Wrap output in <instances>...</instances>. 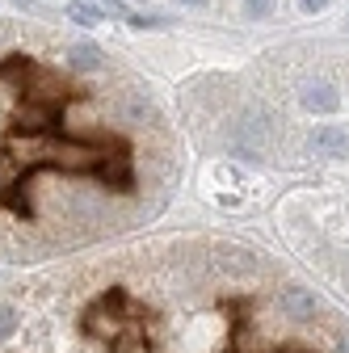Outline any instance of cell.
Returning <instances> with one entry per match:
<instances>
[{
  "mask_svg": "<svg viewBox=\"0 0 349 353\" xmlns=\"http://www.w3.org/2000/svg\"><path fill=\"white\" fill-rule=\"evenodd\" d=\"M299 101L308 114H332L341 105V93L328 84V80H303L299 84Z\"/></svg>",
  "mask_w": 349,
  "mask_h": 353,
  "instance_id": "cell-1",
  "label": "cell"
},
{
  "mask_svg": "<svg viewBox=\"0 0 349 353\" xmlns=\"http://www.w3.org/2000/svg\"><path fill=\"white\" fill-rule=\"evenodd\" d=\"M312 148L320 156H349V130L345 126H316V135H312Z\"/></svg>",
  "mask_w": 349,
  "mask_h": 353,
  "instance_id": "cell-2",
  "label": "cell"
},
{
  "mask_svg": "<svg viewBox=\"0 0 349 353\" xmlns=\"http://www.w3.org/2000/svg\"><path fill=\"white\" fill-rule=\"evenodd\" d=\"M68 68L72 72H106V55L97 42H72L68 47Z\"/></svg>",
  "mask_w": 349,
  "mask_h": 353,
  "instance_id": "cell-3",
  "label": "cell"
},
{
  "mask_svg": "<svg viewBox=\"0 0 349 353\" xmlns=\"http://www.w3.org/2000/svg\"><path fill=\"white\" fill-rule=\"evenodd\" d=\"M316 307H320V303H316L312 290H282V312H286L290 320H299V324H303V320H316Z\"/></svg>",
  "mask_w": 349,
  "mask_h": 353,
  "instance_id": "cell-4",
  "label": "cell"
},
{
  "mask_svg": "<svg viewBox=\"0 0 349 353\" xmlns=\"http://www.w3.org/2000/svg\"><path fill=\"white\" fill-rule=\"evenodd\" d=\"M68 17L80 21V26H101V21H106V9H97V5H72Z\"/></svg>",
  "mask_w": 349,
  "mask_h": 353,
  "instance_id": "cell-5",
  "label": "cell"
},
{
  "mask_svg": "<svg viewBox=\"0 0 349 353\" xmlns=\"http://www.w3.org/2000/svg\"><path fill=\"white\" fill-rule=\"evenodd\" d=\"M274 5H278V0H244V17L248 21H266L274 13Z\"/></svg>",
  "mask_w": 349,
  "mask_h": 353,
  "instance_id": "cell-6",
  "label": "cell"
},
{
  "mask_svg": "<svg viewBox=\"0 0 349 353\" xmlns=\"http://www.w3.org/2000/svg\"><path fill=\"white\" fill-rule=\"evenodd\" d=\"M13 328H17V312L13 307H0V345L13 336Z\"/></svg>",
  "mask_w": 349,
  "mask_h": 353,
  "instance_id": "cell-7",
  "label": "cell"
},
{
  "mask_svg": "<svg viewBox=\"0 0 349 353\" xmlns=\"http://www.w3.org/2000/svg\"><path fill=\"white\" fill-rule=\"evenodd\" d=\"M324 9H328V0H299V13H308V17L312 13H324Z\"/></svg>",
  "mask_w": 349,
  "mask_h": 353,
  "instance_id": "cell-8",
  "label": "cell"
},
{
  "mask_svg": "<svg viewBox=\"0 0 349 353\" xmlns=\"http://www.w3.org/2000/svg\"><path fill=\"white\" fill-rule=\"evenodd\" d=\"M177 5H190V9H206L210 0H177Z\"/></svg>",
  "mask_w": 349,
  "mask_h": 353,
  "instance_id": "cell-9",
  "label": "cell"
},
{
  "mask_svg": "<svg viewBox=\"0 0 349 353\" xmlns=\"http://www.w3.org/2000/svg\"><path fill=\"white\" fill-rule=\"evenodd\" d=\"M337 353H349V336H341V341H337Z\"/></svg>",
  "mask_w": 349,
  "mask_h": 353,
  "instance_id": "cell-10",
  "label": "cell"
},
{
  "mask_svg": "<svg viewBox=\"0 0 349 353\" xmlns=\"http://www.w3.org/2000/svg\"><path fill=\"white\" fill-rule=\"evenodd\" d=\"M345 30H349V21H345Z\"/></svg>",
  "mask_w": 349,
  "mask_h": 353,
  "instance_id": "cell-11",
  "label": "cell"
}]
</instances>
